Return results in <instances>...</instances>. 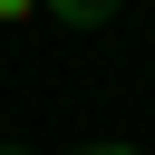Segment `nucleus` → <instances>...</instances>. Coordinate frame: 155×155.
Here are the masks:
<instances>
[{"instance_id":"nucleus-1","label":"nucleus","mask_w":155,"mask_h":155,"mask_svg":"<svg viewBox=\"0 0 155 155\" xmlns=\"http://www.w3.org/2000/svg\"><path fill=\"white\" fill-rule=\"evenodd\" d=\"M39 10H58V19H68V29H107V19H116V10H126V0H39Z\"/></svg>"},{"instance_id":"nucleus-2","label":"nucleus","mask_w":155,"mask_h":155,"mask_svg":"<svg viewBox=\"0 0 155 155\" xmlns=\"http://www.w3.org/2000/svg\"><path fill=\"white\" fill-rule=\"evenodd\" d=\"M10 19H39V0H0V29H10Z\"/></svg>"},{"instance_id":"nucleus-3","label":"nucleus","mask_w":155,"mask_h":155,"mask_svg":"<svg viewBox=\"0 0 155 155\" xmlns=\"http://www.w3.org/2000/svg\"><path fill=\"white\" fill-rule=\"evenodd\" d=\"M78 155H145V145H78Z\"/></svg>"},{"instance_id":"nucleus-4","label":"nucleus","mask_w":155,"mask_h":155,"mask_svg":"<svg viewBox=\"0 0 155 155\" xmlns=\"http://www.w3.org/2000/svg\"><path fill=\"white\" fill-rule=\"evenodd\" d=\"M0 155H29V145H0Z\"/></svg>"}]
</instances>
